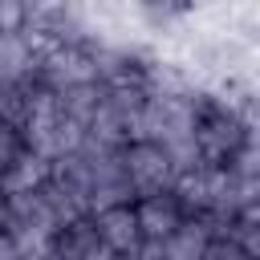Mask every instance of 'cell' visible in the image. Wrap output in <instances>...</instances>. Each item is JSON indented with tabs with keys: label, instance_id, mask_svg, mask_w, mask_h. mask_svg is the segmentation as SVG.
Here are the masks:
<instances>
[{
	"label": "cell",
	"instance_id": "obj_1",
	"mask_svg": "<svg viewBox=\"0 0 260 260\" xmlns=\"http://www.w3.org/2000/svg\"><path fill=\"white\" fill-rule=\"evenodd\" d=\"M118 167H122V183L130 191V199H142V195H158V191H171L175 187V158L150 142V138H130L122 150H118Z\"/></svg>",
	"mask_w": 260,
	"mask_h": 260
},
{
	"label": "cell",
	"instance_id": "obj_2",
	"mask_svg": "<svg viewBox=\"0 0 260 260\" xmlns=\"http://www.w3.org/2000/svg\"><path fill=\"white\" fill-rule=\"evenodd\" d=\"M134 207V223H138V236L142 244H162L183 219H187V207L179 203L175 191H158V195H142L130 203Z\"/></svg>",
	"mask_w": 260,
	"mask_h": 260
},
{
	"label": "cell",
	"instance_id": "obj_6",
	"mask_svg": "<svg viewBox=\"0 0 260 260\" xmlns=\"http://www.w3.org/2000/svg\"><path fill=\"white\" fill-rule=\"evenodd\" d=\"M28 146H24V134H20V126H12V122H4L0 118V175L24 154Z\"/></svg>",
	"mask_w": 260,
	"mask_h": 260
},
{
	"label": "cell",
	"instance_id": "obj_5",
	"mask_svg": "<svg viewBox=\"0 0 260 260\" xmlns=\"http://www.w3.org/2000/svg\"><path fill=\"white\" fill-rule=\"evenodd\" d=\"M102 102H106V85H102V81H81V85H69V89L57 93V114H61L65 122L89 130V122L98 118Z\"/></svg>",
	"mask_w": 260,
	"mask_h": 260
},
{
	"label": "cell",
	"instance_id": "obj_3",
	"mask_svg": "<svg viewBox=\"0 0 260 260\" xmlns=\"http://www.w3.org/2000/svg\"><path fill=\"white\" fill-rule=\"evenodd\" d=\"M89 223H93L98 244H102V248H110V252H114V256H122V260L142 244L138 223H134V207H130V203L102 207V211H93V215H89Z\"/></svg>",
	"mask_w": 260,
	"mask_h": 260
},
{
	"label": "cell",
	"instance_id": "obj_4",
	"mask_svg": "<svg viewBox=\"0 0 260 260\" xmlns=\"http://www.w3.org/2000/svg\"><path fill=\"white\" fill-rule=\"evenodd\" d=\"M215 240H219L215 219H207V215H187V219L158 244V256H162V260H203Z\"/></svg>",
	"mask_w": 260,
	"mask_h": 260
}]
</instances>
